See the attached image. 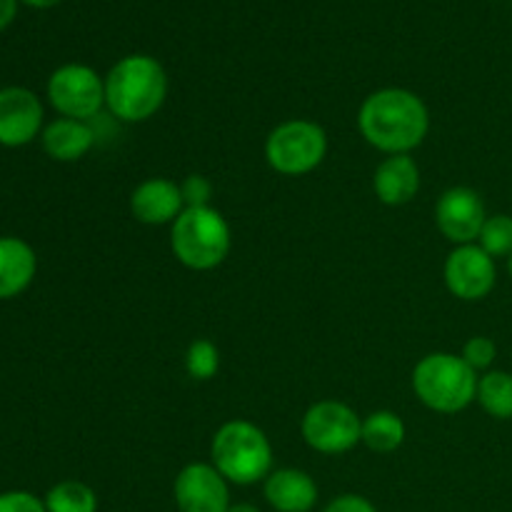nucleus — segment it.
I'll use <instances>...</instances> for the list:
<instances>
[{"label": "nucleus", "mask_w": 512, "mask_h": 512, "mask_svg": "<svg viewBox=\"0 0 512 512\" xmlns=\"http://www.w3.org/2000/svg\"><path fill=\"white\" fill-rule=\"evenodd\" d=\"M48 100L60 118L88 123L105 105V78L83 63L60 65L48 78Z\"/></svg>", "instance_id": "6e6552de"}, {"label": "nucleus", "mask_w": 512, "mask_h": 512, "mask_svg": "<svg viewBox=\"0 0 512 512\" xmlns=\"http://www.w3.org/2000/svg\"><path fill=\"white\" fill-rule=\"evenodd\" d=\"M168 75L150 55H125L105 75V105L123 123H143L163 108Z\"/></svg>", "instance_id": "f03ea898"}, {"label": "nucleus", "mask_w": 512, "mask_h": 512, "mask_svg": "<svg viewBox=\"0 0 512 512\" xmlns=\"http://www.w3.org/2000/svg\"><path fill=\"white\" fill-rule=\"evenodd\" d=\"M460 355H463V360L475 373H480V370H490V365L495 363V358H498V345L490 338H485V335H475V338H470L465 343Z\"/></svg>", "instance_id": "5701e85b"}, {"label": "nucleus", "mask_w": 512, "mask_h": 512, "mask_svg": "<svg viewBox=\"0 0 512 512\" xmlns=\"http://www.w3.org/2000/svg\"><path fill=\"white\" fill-rule=\"evenodd\" d=\"M38 273L33 245L15 235H0V300H13L30 288Z\"/></svg>", "instance_id": "dca6fc26"}, {"label": "nucleus", "mask_w": 512, "mask_h": 512, "mask_svg": "<svg viewBox=\"0 0 512 512\" xmlns=\"http://www.w3.org/2000/svg\"><path fill=\"white\" fill-rule=\"evenodd\" d=\"M18 15V0H0V30L8 28Z\"/></svg>", "instance_id": "bb28decb"}, {"label": "nucleus", "mask_w": 512, "mask_h": 512, "mask_svg": "<svg viewBox=\"0 0 512 512\" xmlns=\"http://www.w3.org/2000/svg\"><path fill=\"white\" fill-rule=\"evenodd\" d=\"M40 145L48 158L58 163H75L93 150L95 130L85 120L55 118L40 133Z\"/></svg>", "instance_id": "f3484780"}, {"label": "nucleus", "mask_w": 512, "mask_h": 512, "mask_svg": "<svg viewBox=\"0 0 512 512\" xmlns=\"http://www.w3.org/2000/svg\"><path fill=\"white\" fill-rule=\"evenodd\" d=\"M478 373L455 353H430L415 365L413 390L425 408L443 415L463 413L478 398Z\"/></svg>", "instance_id": "39448f33"}, {"label": "nucleus", "mask_w": 512, "mask_h": 512, "mask_svg": "<svg viewBox=\"0 0 512 512\" xmlns=\"http://www.w3.org/2000/svg\"><path fill=\"white\" fill-rule=\"evenodd\" d=\"M478 245L493 260L510 258L512 255V215H505V213L488 215L483 230H480Z\"/></svg>", "instance_id": "412c9836"}, {"label": "nucleus", "mask_w": 512, "mask_h": 512, "mask_svg": "<svg viewBox=\"0 0 512 512\" xmlns=\"http://www.w3.org/2000/svg\"><path fill=\"white\" fill-rule=\"evenodd\" d=\"M485 220H488V210H485L483 198L478 190L465 188V185L445 190L435 205V225L455 245L478 243Z\"/></svg>", "instance_id": "9d476101"}, {"label": "nucleus", "mask_w": 512, "mask_h": 512, "mask_svg": "<svg viewBox=\"0 0 512 512\" xmlns=\"http://www.w3.org/2000/svg\"><path fill=\"white\" fill-rule=\"evenodd\" d=\"M480 408L495 420H512V373L508 370H488L478 380Z\"/></svg>", "instance_id": "6ab92c4d"}, {"label": "nucleus", "mask_w": 512, "mask_h": 512, "mask_svg": "<svg viewBox=\"0 0 512 512\" xmlns=\"http://www.w3.org/2000/svg\"><path fill=\"white\" fill-rule=\"evenodd\" d=\"M300 433L315 453L343 455L363 443V418L350 405L320 400L305 410Z\"/></svg>", "instance_id": "0eeeda50"}, {"label": "nucleus", "mask_w": 512, "mask_h": 512, "mask_svg": "<svg viewBox=\"0 0 512 512\" xmlns=\"http://www.w3.org/2000/svg\"><path fill=\"white\" fill-rule=\"evenodd\" d=\"M233 233L225 215L215 208H185L170 225V250L188 270H213L225 263Z\"/></svg>", "instance_id": "20e7f679"}, {"label": "nucleus", "mask_w": 512, "mask_h": 512, "mask_svg": "<svg viewBox=\"0 0 512 512\" xmlns=\"http://www.w3.org/2000/svg\"><path fill=\"white\" fill-rule=\"evenodd\" d=\"M405 443V423L393 410H375L363 418V445L373 453H395Z\"/></svg>", "instance_id": "a211bd4d"}, {"label": "nucleus", "mask_w": 512, "mask_h": 512, "mask_svg": "<svg viewBox=\"0 0 512 512\" xmlns=\"http://www.w3.org/2000/svg\"><path fill=\"white\" fill-rule=\"evenodd\" d=\"M265 500L278 512H310L318 503V485L305 470L280 468L265 478Z\"/></svg>", "instance_id": "2eb2a0df"}, {"label": "nucleus", "mask_w": 512, "mask_h": 512, "mask_svg": "<svg viewBox=\"0 0 512 512\" xmlns=\"http://www.w3.org/2000/svg\"><path fill=\"white\" fill-rule=\"evenodd\" d=\"M180 195H183L185 208H208L213 200V183L205 175H188L180 183Z\"/></svg>", "instance_id": "b1692460"}, {"label": "nucleus", "mask_w": 512, "mask_h": 512, "mask_svg": "<svg viewBox=\"0 0 512 512\" xmlns=\"http://www.w3.org/2000/svg\"><path fill=\"white\" fill-rule=\"evenodd\" d=\"M173 498L180 512H228V480L213 463H190L178 473Z\"/></svg>", "instance_id": "f8f14e48"}, {"label": "nucleus", "mask_w": 512, "mask_h": 512, "mask_svg": "<svg viewBox=\"0 0 512 512\" xmlns=\"http://www.w3.org/2000/svg\"><path fill=\"white\" fill-rule=\"evenodd\" d=\"M328 155V135L313 120H285L265 140V160L280 175H308Z\"/></svg>", "instance_id": "423d86ee"}, {"label": "nucleus", "mask_w": 512, "mask_h": 512, "mask_svg": "<svg viewBox=\"0 0 512 512\" xmlns=\"http://www.w3.org/2000/svg\"><path fill=\"white\" fill-rule=\"evenodd\" d=\"M48 512H98V495L80 480H63L45 495Z\"/></svg>", "instance_id": "aec40b11"}, {"label": "nucleus", "mask_w": 512, "mask_h": 512, "mask_svg": "<svg viewBox=\"0 0 512 512\" xmlns=\"http://www.w3.org/2000/svg\"><path fill=\"white\" fill-rule=\"evenodd\" d=\"M323 512H378V508H375L368 498H363V495L345 493L330 500L328 508Z\"/></svg>", "instance_id": "a878e982"}, {"label": "nucleus", "mask_w": 512, "mask_h": 512, "mask_svg": "<svg viewBox=\"0 0 512 512\" xmlns=\"http://www.w3.org/2000/svg\"><path fill=\"white\" fill-rule=\"evenodd\" d=\"M185 210L180 185L168 178H148L130 195V213L143 225H173Z\"/></svg>", "instance_id": "ddd939ff"}, {"label": "nucleus", "mask_w": 512, "mask_h": 512, "mask_svg": "<svg viewBox=\"0 0 512 512\" xmlns=\"http://www.w3.org/2000/svg\"><path fill=\"white\" fill-rule=\"evenodd\" d=\"M185 370L193 380H213L220 370L218 345L208 338H198L188 345L185 353Z\"/></svg>", "instance_id": "4be33fe9"}, {"label": "nucleus", "mask_w": 512, "mask_h": 512, "mask_svg": "<svg viewBox=\"0 0 512 512\" xmlns=\"http://www.w3.org/2000/svg\"><path fill=\"white\" fill-rule=\"evenodd\" d=\"M20 3H25V5H30V8H53V5H58L60 0H20Z\"/></svg>", "instance_id": "cd10ccee"}, {"label": "nucleus", "mask_w": 512, "mask_h": 512, "mask_svg": "<svg viewBox=\"0 0 512 512\" xmlns=\"http://www.w3.org/2000/svg\"><path fill=\"white\" fill-rule=\"evenodd\" d=\"M358 128L360 135L383 153H410L423 145L430 130L428 105L413 90H375L360 105Z\"/></svg>", "instance_id": "f257e3e1"}, {"label": "nucleus", "mask_w": 512, "mask_h": 512, "mask_svg": "<svg viewBox=\"0 0 512 512\" xmlns=\"http://www.w3.org/2000/svg\"><path fill=\"white\" fill-rule=\"evenodd\" d=\"M508 273H510V278H512V255L508 258Z\"/></svg>", "instance_id": "c756f323"}, {"label": "nucleus", "mask_w": 512, "mask_h": 512, "mask_svg": "<svg viewBox=\"0 0 512 512\" xmlns=\"http://www.w3.org/2000/svg\"><path fill=\"white\" fill-rule=\"evenodd\" d=\"M0 512H48L45 500L28 490H8L0 493Z\"/></svg>", "instance_id": "393cba45"}, {"label": "nucleus", "mask_w": 512, "mask_h": 512, "mask_svg": "<svg viewBox=\"0 0 512 512\" xmlns=\"http://www.w3.org/2000/svg\"><path fill=\"white\" fill-rule=\"evenodd\" d=\"M445 285L450 293L465 303H478L493 293L498 283V265L478 243L455 245L445 260Z\"/></svg>", "instance_id": "1a4fd4ad"}, {"label": "nucleus", "mask_w": 512, "mask_h": 512, "mask_svg": "<svg viewBox=\"0 0 512 512\" xmlns=\"http://www.w3.org/2000/svg\"><path fill=\"white\" fill-rule=\"evenodd\" d=\"M210 460L228 483L255 485L273 473V445L250 420H228L210 443Z\"/></svg>", "instance_id": "7ed1b4c3"}, {"label": "nucleus", "mask_w": 512, "mask_h": 512, "mask_svg": "<svg viewBox=\"0 0 512 512\" xmlns=\"http://www.w3.org/2000/svg\"><path fill=\"white\" fill-rule=\"evenodd\" d=\"M45 110L38 95L20 85L0 88V145L23 148L40 138L45 128Z\"/></svg>", "instance_id": "9b49d317"}, {"label": "nucleus", "mask_w": 512, "mask_h": 512, "mask_svg": "<svg viewBox=\"0 0 512 512\" xmlns=\"http://www.w3.org/2000/svg\"><path fill=\"white\" fill-rule=\"evenodd\" d=\"M228 512H260V510L250 503H238V505H230Z\"/></svg>", "instance_id": "c85d7f7f"}, {"label": "nucleus", "mask_w": 512, "mask_h": 512, "mask_svg": "<svg viewBox=\"0 0 512 512\" xmlns=\"http://www.w3.org/2000/svg\"><path fill=\"white\" fill-rule=\"evenodd\" d=\"M373 190L380 203L390 208L410 203L420 190V168L413 155H388L375 170Z\"/></svg>", "instance_id": "4468645a"}]
</instances>
